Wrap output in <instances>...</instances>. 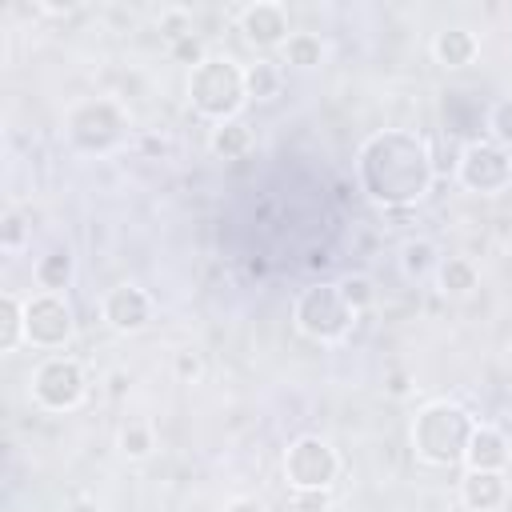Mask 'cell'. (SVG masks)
I'll return each mask as SVG.
<instances>
[{"label": "cell", "instance_id": "obj_1", "mask_svg": "<svg viewBox=\"0 0 512 512\" xmlns=\"http://www.w3.org/2000/svg\"><path fill=\"white\" fill-rule=\"evenodd\" d=\"M360 184L384 208L416 204L432 184V156L408 132H376L360 148Z\"/></svg>", "mask_w": 512, "mask_h": 512}, {"label": "cell", "instance_id": "obj_2", "mask_svg": "<svg viewBox=\"0 0 512 512\" xmlns=\"http://www.w3.org/2000/svg\"><path fill=\"white\" fill-rule=\"evenodd\" d=\"M472 428H476V420L468 416V408H460L452 400H432L412 420V452H416V460H424L432 468H452L464 460Z\"/></svg>", "mask_w": 512, "mask_h": 512}, {"label": "cell", "instance_id": "obj_3", "mask_svg": "<svg viewBox=\"0 0 512 512\" xmlns=\"http://www.w3.org/2000/svg\"><path fill=\"white\" fill-rule=\"evenodd\" d=\"M188 96L192 108L216 124L236 120V112L244 108L248 92H244V68L228 56H208L200 68H192L188 76Z\"/></svg>", "mask_w": 512, "mask_h": 512}, {"label": "cell", "instance_id": "obj_4", "mask_svg": "<svg viewBox=\"0 0 512 512\" xmlns=\"http://www.w3.org/2000/svg\"><path fill=\"white\" fill-rule=\"evenodd\" d=\"M356 312L340 296V284H308L292 304V324L300 336L316 344H336L352 332Z\"/></svg>", "mask_w": 512, "mask_h": 512}, {"label": "cell", "instance_id": "obj_5", "mask_svg": "<svg viewBox=\"0 0 512 512\" xmlns=\"http://www.w3.org/2000/svg\"><path fill=\"white\" fill-rule=\"evenodd\" d=\"M88 392L84 368L72 356H48L32 372V400L48 412H72Z\"/></svg>", "mask_w": 512, "mask_h": 512}, {"label": "cell", "instance_id": "obj_6", "mask_svg": "<svg viewBox=\"0 0 512 512\" xmlns=\"http://www.w3.org/2000/svg\"><path fill=\"white\" fill-rule=\"evenodd\" d=\"M340 472V460L324 436H296L284 452V476L292 492H312V488H332Z\"/></svg>", "mask_w": 512, "mask_h": 512}, {"label": "cell", "instance_id": "obj_7", "mask_svg": "<svg viewBox=\"0 0 512 512\" xmlns=\"http://www.w3.org/2000/svg\"><path fill=\"white\" fill-rule=\"evenodd\" d=\"M124 112L112 100H88L68 116V140L84 152H112L124 140Z\"/></svg>", "mask_w": 512, "mask_h": 512}, {"label": "cell", "instance_id": "obj_8", "mask_svg": "<svg viewBox=\"0 0 512 512\" xmlns=\"http://www.w3.org/2000/svg\"><path fill=\"white\" fill-rule=\"evenodd\" d=\"M456 176L472 192H504L512 184V152L496 140H472L456 160Z\"/></svg>", "mask_w": 512, "mask_h": 512}, {"label": "cell", "instance_id": "obj_9", "mask_svg": "<svg viewBox=\"0 0 512 512\" xmlns=\"http://www.w3.org/2000/svg\"><path fill=\"white\" fill-rule=\"evenodd\" d=\"M24 324H28V344L60 348L72 336V308L56 292H40L24 300Z\"/></svg>", "mask_w": 512, "mask_h": 512}, {"label": "cell", "instance_id": "obj_10", "mask_svg": "<svg viewBox=\"0 0 512 512\" xmlns=\"http://www.w3.org/2000/svg\"><path fill=\"white\" fill-rule=\"evenodd\" d=\"M236 24H240L244 40H248L252 48H260V52L284 48L288 36H292V32H288V12H284V4H268V0H256V4L240 8Z\"/></svg>", "mask_w": 512, "mask_h": 512}, {"label": "cell", "instance_id": "obj_11", "mask_svg": "<svg viewBox=\"0 0 512 512\" xmlns=\"http://www.w3.org/2000/svg\"><path fill=\"white\" fill-rule=\"evenodd\" d=\"M100 312H104L108 328H116V332H140L152 320V296L144 288H136V284H116L100 300Z\"/></svg>", "mask_w": 512, "mask_h": 512}, {"label": "cell", "instance_id": "obj_12", "mask_svg": "<svg viewBox=\"0 0 512 512\" xmlns=\"http://www.w3.org/2000/svg\"><path fill=\"white\" fill-rule=\"evenodd\" d=\"M464 464H468V472H504V464H508V440H504V432L492 428V424H476L472 428V440L464 448Z\"/></svg>", "mask_w": 512, "mask_h": 512}, {"label": "cell", "instance_id": "obj_13", "mask_svg": "<svg viewBox=\"0 0 512 512\" xmlns=\"http://www.w3.org/2000/svg\"><path fill=\"white\" fill-rule=\"evenodd\" d=\"M508 496V484H504V472H468L460 480V500L472 508V512H492L500 508Z\"/></svg>", "mask_w": 512, "mask_h": 512}, {"label": "cell", "instance_id": "obj_14", "mask_svg": "<svg viewBox=\"0 0 512 512\" xmlns=\"http://www.w3.org/2000/svg\"><path fill=\"white\" fill-rule=\"evenodd\" d=\"M432 56L444 68H468L476 60V36L468 28H444L432 40Z\"/></svg>", "mask_w": 512, "mask_h": 512}, {"label": "cell", "instance_id": "obj_15", "mask_svg": "<svg viewBox=\"0 0 512 512\" xmlns=\"http://www.w3.org/2000/svg\"><path fill=\"white\" fill-rule=\"evenodd\" d=\"M20 340H28V324H24V300L16 292L0 296V352H16Z\"/></svg>", "mask_w": 512, "mask_h": 512}, {"label": "cell", "instance_id": "obj_16", "mask_svg": "<svg viewBox=\"0 0 512 512\" xmlns=\"http://www.w3.org/2000/svg\"><path fill=\"white\" fill-rule=\"evenodd\" d=\"M208 148H212L216 156H224V160H240V156L252 148V128H248L244 120H224V124L212 128Z\"/></svg>", "mask_w": 512, "mask_h": 512}, {"label": "cell", "instance_id": "obj_17", "mask_svg": "<svg viewBox=\"0 0 512 512\" xmlns=\"http://www.w3.org/2000/svg\"><path fill=\"white\" fill-rule=\"evenodd\" d=\"M436 280H440V292H444V296H468L480 276H476V264H472V260L448 256V260H440Z\"/></svg>", "mask_w": 512, "mask_h": 512}, {"label": "cell", "instance_id": "obj_18", "mask_svg": "<svg viewBox=\"0 0 512 512\" xmlns=\"http://www.w3.org/2000/svg\"><path fill=\"white\" fill-rule=\"evenodd\" d=\"M280 52H284V64H292V68H300V72H312V68H320V60H324V40H320L316 32H292Z\"/></svg>", "mask_w": 512, "mask_h": 512}, {"label": "cell", "instance_id": "obj_19", "mask_svg": "<svg viewBox=\"0 0 512 512\" xmlns=\"http://www.w3.org/2000/svg\"><path fill=\"white\" fill-rule=\"evenodd\" d=\"M32 276H36V284L44 288V292H56L60 296V288H68V280H72V256L68 252H44L40 260H36V268H32Z\"/></svg>", "mask_w": 512, "mask_h": 512}, {"label": "cell", "instance_id": "obj_20", "mask_svg": "<svg viewBox=\"0 0 512 512\" xmlns=\"http://www.w3.org/2000/svg\"><path fill=\"white\" fill-rule=\"evenodd\" d=\"M244 92L248 100H276L280 96V68L272 60H256L244 68Z\"/></svg>", "mask_w": 512, "mask_h": 512}, {"label": "cell", "instance_id": "obj_21", "mask_svg": "<svg viewBox=\"0 0 512 512\" xmlns=\"http://www.w3.org/2000/svg\"><path fill=\"white\" fill-rule=\"evenodd\" d=\"M400 268H404L408 280H424L432 268H440L436 244H432V240H404V248H400Z\"/></svg>", "mask_w": 512, "mask_h": 512}, {"label": "cell", "instance_id": "obj_22", "mask_svg": "<svg viewBox=\"0 0 512 512\" xmlns=\"http://www.w3.org/2000/svg\"><path fill=\"white\" fill-rule=\"evenodd\" d=\"M120 452L132 456V460H144V456L152 452V428H148L144 420H128V424L120 428Z\"/></svg>", "mask_w": 512, "mask_h": 512}, {"label": "cell", "instance_id": "obj_23", "mask_svg": "<svg viewBox=\"0 0 512 512\" xmlns=\"http://www.w3.org/2000/svg\"><path fill=\"white\" fill-rule=\"evenodd\" d=\"M488 128H492V140H496L500 148L512 152V96H504V100L492 104V112H488Z\"/></svg>", "mask_w": 512, "mask_h": 512}, {"label": "cell", "instance_id": "obj_24", "mask_svg": "<svg viewBox=\"0 0 512 512\" xmlns=\"http://www.w3.org/2000/svg\"><path fill=\"white\" fill-rule=\"evenodd\" d=\"M340 296H344V300H348V308L360 316V312L372 304V296H376V292H372V280L356 272V276H344V280H340Z\"/></svg>", "mask_w": 512, "mask_h": 512}, {"label": "cell", "instance_id": "obj_25", "mask_svg": "<svg viewBox=\"0 0 512 512\" xmlns=\"http://www.w3.org/2000/svg\"><path fill=\"white\" fill-rule=\"evenodd\" d=\"M24 236H28V224L20 212H4V224H0V248L4 252H16L24 248Z\"/></svg>", "mask_w": 512, "mask_h": 512}, {"label": "cell", "instance_id": "obj_26", "mask_svg": "<svg viewBox=\"0 0 512 512\" xmlns=\"http://www.w3.org/2000/svg\"><path fill=\"white\" fill-rule=\"evenodd\" d=\"M160 32L168 36V44H176V40L192 36V16H188V12H180V8H172V12H164V16H160Z\"/></svg>", "mask_w": 512, "mask_h": 512}, {"label": "cell", "instance_id": "obj_27", "mask_svg": "<svg viewBox=\"0 0 512 512\" xmlns=\"http://www.w3.org/2000/svg\"><path fill=\"white\" fill-rule=\"evenodd\" d=\"M168 48H172V60H180V64H188V68H200V64L208 60L196 36H184V40H176V44H168Z\"/></svg>", "mask_w": 512, "mask_h": 512}, {"label": "cell", "instance_id": "obj_28", "mask_svg": "<svg viewBox=\"0 0 512 512\" xmlns=\"http://www.w3.org/2000/svg\"><path fill=\"white\" fill-rule=\"evenodd\" d=\"M292 504L300 512H328V488H312V492H296Z\"/></svg>", "mask_w": 512, "mask_h": 512}, {"label": "cell", "instance_id": "obj_29", "mask_svg": "<svg viewBox=\"0 0 512 512\" xmlns=\"http://www.w3.org/2000/svg\"><path fill=\"white\" fill-rule=\"evenodd\" d=\"M176 372H180L184 380H196V376H200V360H196L192 352H180V356H176Z\"/></svg>", "mask_w": 512, "mask_h": 512}, {"label": "cell", "instance_id": "obj_30", "mask_svg": "<svg viewBox=\"0 0 512 512\" xmlns=\"http://www.w3.org/2000/svg\"><path fill=\"white\" fill-rule=\"evenodd\" d=\"M224 512H264V508H260V500H252V496H236V500H228Z\"/></svg>", "mask_w": 512, "mask_h": 512}, {"label": "cell", "instance_id": "obj_31", "mask_svg": "<svg viewBox=\"0 0 512 512\" xmlns=\"http://www.w3.org/2000/svg\"><path fill=\"white\" fill-rule=\"evenodd\" d=\"M68 512H104V508H100L96 500H88V496H80V500H72V504H68Z\"/></svg>", "mask_w": 512, "mask_h": 512}, {"label": "cell", "instance_id": "obj_32", "mask_svg": "<svg viewBox=\"0 0 512 512\" xmlns=\"http://www.w3.org/2000/svg\"><path fill=\"white\" fill-rule=\"evenodd\" d=\"M388 388H392V396H404V392H408V376H404V372H396Z\"/></svg>", "mask_w": 512, "mask_h": 512}]
</instances>
